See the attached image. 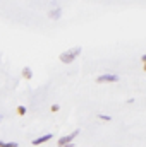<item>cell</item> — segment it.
Segmentation results:
<instances>
[{
	"label": "cell",
	"instance_id": "obj_1",
	"mask_svg": "<svg viewBox=\"0 0 146 147\" xmlns=\"http://www.w3.org/2000/svg\"><path fill=\"white\" fill-rule=\"evenodd\" d=\"M81 51H83V50H81V46H76V48L69 50V51H64L59 58H60V62H62V63H65V65H67V63H72L74 60L81 55Z\"/></svg>",
	"mask_w": 146,
	"mask_h": 147
},
{
	"label": "cell",
	"instance_id": "obj_2",
	"mask_svg": "<svg viewBox=\"0 0 146 147\" xmlns=\"http://www.w3.org/2000/svg\"><path fill=\"white\" fill-rule=\"evenodd\" d=\"M77 134H79V130H76V132H72V134L65 135V137H60V139H59V142H57V147H65L67 144H71Z\"/></svg>",
	"mask_w": 146,
	"mask_h": 147
},
{
	"label": "cell",
	"instance_id": "obj_3",
	"mask_svg": "<svg viewBox=\"0 0 146 147\" xmlns=\"http://www.w3.org/2000/svg\"><path fill=\"white\" fill-rule=\"evenodd\" d=\"M96 82L98 84H102V82H119V75H115V74H105V75H100L96 79Z\"/></svg>",
	"mask_w": 146,
	"mask_h": 147
},
{
	"label": "cell",
	"instance_id": "obj_4",
	"mask_svg": "<svg viewBox=\"0 0 146 147\" xmlns=\"http://www.w3.org/2000/svg\"><path fill=\"white\" fill-rule=\"evenodd\" d=\"M52 137H53L52 134H45V135H41V137H38V139H35V140H33V146H40V144H45V142H48V140H50Z\"/></svg>",
	"mask_w": 146,
	"mask_h": 147
},
{
	"label": "cell",
	"instance_id": "obj_5",
	"mask_svg": "<svg viewBox=\"0 0 146 147\" xmlns=\"http://www.w3.org/2000/svg\"><path fill=\"white\" fill-rule=\"evenodd\" d=\"M23 77H24L26 80H29V79H33V70H31L29 67H24V69H23Z\"/></svg>",
	"mask_w": 146,
	"mask_h": 147
},
{
	"label": "cell",
	"instance_id": "obj_6",
	"mask_svg": "<svg viewBox=\"0 0 146 147\" xmlns=\"http://www.w3.org/2000/svg\"><path fill=\"white\" fill-rule=\"evenodd\" d=\"M0 147H19L17 142H2L0 140Z\"/></svg>",
	"mask_w": 146,
	"mask_h": 147
},
{
	"label": "cell",
	"instance_id": "obj_7",
	"mask_svg": "<svg viewBox=\"0 0 146 147\" xmlns=\"http://www.w3.org/2000/svg\"><path fill=\"white\" fill-rule=\"evenodd\" d=\"M60 14H62V12H60V9H55L53 12H50V17H52V19H59V17H60Z\"/></svg>",
	"mask_w": 146,
	"mask_h": 147
},
{
	"label": "cell",
	"instance_id": "obj_8",
	"mask_svg": "<svg viewBox=\"0 0 146 147\" xmlns=\"http://www.w3.org/2000/svg\"><path fill=\"white\" fill-rule=\"evenodd\" d=\"M17 115L24 116V115H26V108H24V106H17Z\"/></svg>",
	"mask_w": 146,
	"mask_h": 147
},
{
	"label": "cell",
	"instance_id": "obj_9",
	"mask_svg": "<svg viewBox=\"0 0 146 147\" xmlns=\"http://www.w3.org/2000/svg\"><path fill=\"white\" fill-rule=\"evenodd\" d=\"M98 118H100V120H103V121H108V120H112V118H110L108 115H102V113L98 115Z\"/></svg>",
	"mask_w": 146,
	"mask_h": 147
},
{
	"label": "cell",
	"instance_id": "obj_10",
	"mask_svg": "<svg viewBox=\"0 0 146 147\" xmlns=\"http://www.w3.org/2000/svg\"><path fill=\"white\" fill-rule=\"evenodd\" d=\"M60 110V106H59V105H53V106H52V111H59Z\"/></svg>",
	"mask_w": 146,
	"mask_h": 147
},
{
	"label": "cell",
	"instance_id": "obj_11",
	"mask_svg": "<svg viewBox=\"0 0 146 147\" xmlns=\"http://www.w3.org/2000/svg\"><path fill=\"white\" fill-rule=\"evenodd\" d=\"M141 62H143V63H145V62H146V53H145V55H143V57H141Z\"/></svg>",
	"mask_w": 146,
	"mask_h": 147
},
{
	"label": "cell",
	"instance_id": "obj_12",
	"mask_svg": "<svg viewBox=\"0 0 146 147\" xmlns=\"http://www.w3.org/2000/svg\"><path fill=\"white\" fill-rule=\"evenodd\" d=\"M143 69H145V72H146V62H145V67H143Z\"/></svg>",
	"mask_w": 146,
	"mask_h": 147
},
{
	"label": "cell",
	"instance_id": "obj_13",
	"mask_svg": "<svg viewBox=\"0 0 146 147\" xmlns=\"http://www.w3.org/2000/svg\"><path fill=\"white\" fill-rule=\"evenodd\" d=\"M0 121H2V115H0Z\"/></svg>",
	"mask_w": 146,
	"mask_h": 147
}]
</instances>
